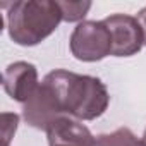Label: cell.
Here are the masks:
<instances>
[{
	"label": "cell",
	"mask_w": 146,
	"mask_h": 146,
	"mask_svg": "<svg viewBox=\"0 0 146 146\" xmlns=\"http://www.w3.org/2000/svg\"><path fill=\"white\" fill-rule=\"evenodd\" d=\"M23 117L28 125L38 131H48V127L58 119L65 117L55 93L46 83H41L36 93L24 103Z\"/></svg>",
	"instance_id": "cell-5"
},
{
	"label": "cell",
	"mask_w": 146,
	"mask_h": 146,
	"mask_svg": "<svg viewBox=\"0 0 146 146\" xmlns=\"http://www.w3.org/2000/svg\"><path fill=\"white\" fill-rule=\"evenodd\" d=\"M50 146H95L96 137L78 119L62 117L46 131Z\"/></svg>",
	"instance_id": "cell-7"
},
{
	"label": "cell",
	"mask_w": 146,
	"mask_h": 146,
	"mask_svg": "<svg viewBox=\"0 0 146 146\" xmlns=\"http://www.w3.org/2000/svg\"><path fill=\"white\" fill-rule=\"evenodd\" d=\"M70 52L81 62H98L112 55V35L103 21L79 23L69 40Z\"/></svg>",
	"instance_id": "cell-3"
},
{
	"label": "cell",
	"mask_w": 146,
	"mask_h": 146,
	"mask_svg": "<svg viewBox=\"0 0 146 146\" xmlns=\"http://www.w3.org/2000/svg\"><path fill=\"white\" fill-rule=\"evenodd\" d=\"M141 141H143V146H146V131H144V134H143V139H141Z\"/></svg>",
	"instance_id": "cell-11"
},
{
	"label": "cell",
	"mask_w": 146,
	"mask_h": 146,
	"mask_svg": "<svg viewBox=\"0 0 146 146\" xmlns=\"http://www.w3.org/2000/svg\"><path fill=\"white\" fill-rule=\"evenodd\" d=\"M137 23L141 26V31H143V38H144V45H146V7H143L139 12H137Z\"/></svg>",
	"instance_id": "cell-10"
},
{
	"label": "cell",
	"mask_w": 146,
	"mask_h": 146,
	"mask_svg": "<svg viewBox=\"0 0 146 146\" xmlns=\"http://www.w3.org/2000/svg\"><path fill=\"white\" fill-rule=\"evenodd\" d=\"M62 12V21L65 23H83L86 14L91 9V2L88 0H78V2H57Z\"/></svg>",
	"instance_id": "cell-9"
},
{
	"label": "cell",
	"mask_w": 146,
	"mask_h": 146,
	"mask_svg": "<svg viewBox=\"0 0 146 146\" xmlns=\"http://www.w3.org/2000/svg\"><path fill=\"white\" fill-rule=\"evenodd\" d=\"M4 7L9 36L21 46L40 45L62 21L60 7L53 0H19Z\"/></svg>",
	"instance_id": "cell-2"
},
{
	"label": "cell",
	"mask_w": 146,
	"mask_h": 146,
	"mask_svg": "<svg viewBox=\"0 0 146 146\" xmlns=\"http://www.w3.org/2000/svg\"><path fill=\"white\" fill-rule=\"evenodd\" d=\"M95 146H143V141L129 127H119L113 132L96 136Z\"/></svg>",
	"instance_id": "cell-8"
},
{
	"label": "cell",
	"mask_w": 146,
	"mask_h": 146,
	"mask_svg": "<svg viewBox=\"0 0 146 146\" xmlns=\"http://www.w3.org/2000/svg\"><path fill=\"white\" fill-rule=\"evenodd\" d=\"M43 83L52 88L67 117L78 120H95L108 108V90L103 81L95 76L55 69L45 76Z\"/></svg>",
	"instance_id": "cell-1"
},
{
	"label": "cell",
	"mask_w": 146,
	"mask_h": 146,
	"mask_svg": "<svg viewBox=\"0 0 146 146\" xmlns=\"http://www.w3.org/2000/svg\"><path fill=\"white\" fill-rule=\"evenodd\" d=\"M38 88V69L31 62L17 60L7 65L4 72V90L14 102L24 105Z\"/></svg>",
	"instance_id": "cell-6"
},
{
	"label": "cell",
	"mask_w": 146,
	"mask_h": 146,
	"mask_svg": "<svg viewBox=\"0 0 146 146\" xmlns=\"http://www.w3.org/2000/svg\"><path fill=\"white\" fill-rule=\"evenodd\" d=\"M112 35V55L132 57L144 45L143 31L136 17L129 14H112L103 19Z\"/></svg>",
	"instance_id": "cell-4"
}]
</instances>
